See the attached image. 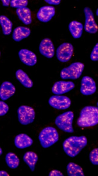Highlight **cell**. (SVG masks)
<instances>
[{
    "instance_id": "cell-1",
    "label": "cell",
    "mask_w": 98,
    "mask_h": 176,
    "mask_svg": "<svg viewBox=\"0 0 98 176\" xmlns=\"http://www.w3.org/2000/svg\"><path fill=\"white\" fill-rule=\"evenodd\" d=\"M87 144V139L85 136H71L64 140L62 146L65 153L73 158L77 155Z\"/></svg>"
},
{
    "instance_id": "cell-2",
    "label": "cell",
    "mask_w": 98,
    "mask_h": 176,
    "mask_svg": "<svg viewBox=\"0 0 98 176\" xmlns=\"http://www.w3.org/2000/svg\"><path fill=\"white\" fill-rule=\"evenodd\" d=\"M98 123V108L88 106L84 107L81 110L77 124L82 127H92Z\"/></svg>"
},
{
    "instance_id": "cell-3",
    "label": "cell",
    "mask_w": 98,
    "mask_h": 176,
    "mask_svg": "<svg viewBox=\"0 0 98 176\" xmlns=\"http://www.w3.org/2000/svg\"><path fill=\"white\" fill-rule=\"evenodd\" d=\"M38 138L42 147L46 148L58 141L59 135L55 128L52 127H47L40 131Z\"/></svg>"
},
{
    "instance_id": "cell-4",
    "label": "cell",
    "mask_w": 98,
    "mask_h": 176,
    "mask_svg": "<svg viewBox=\"0 0 98 176\" xmlns=\"http://www.w3.org/2000/svg\"><path fill=\"white\" fill-rule=\"evenodd\" d=\"M84 67V64L81 62L73 63L61 71L60 77L64 80L77 79L81 75Z\"/></svg>"
},
{
    "instance_id": "cell-5",
    "label": "cell",
    "mask_w": 98,
    "mask_h": 176,
    "mask_svg": "<svg viewBox=\"0 0 98 176\" xmlns=\"http://www.w3.org/2000/svg\"><path fill=\"white\" fill-rule=\"evenodd\" d=\"M74 117L73 112L68 111L57 117L55 123L58 127L61 130L67 133H72L74 132L72 127Z\"/></svg>"
},
{
    "instance_id": "cell-6",
    "label": "cell",
    "mask_w": 98,
    "mask_h": 176,
    "mask_svg": "<svg viewBox=\"0 0 98 176\" xmlns=\"http://www.w3.org/2000/svg\"><path fill=\"white\" fill-rule=\"evenodd\" d=\"M18 120L23 125H27L32 123L35 118L34 109L30 106L22 105L20 106L17 110Z\"/></svg>"
},
{
    "instance_id": "cell-7",
    "label": "cell",
    "mask_w": 98,
    "mask_h": 176,
    "mask_svg": "<svg viewBox=\"0 0 98 176\" xmlns=\"http://www.w3.org/2000/svg\"><path fill=\"white\" fill-rule=\"evenodd\" d=\"M73 52V47L71 43L64 42L61 44L56 50V57L61 62H67L71 59Z\"/></svg>"
},
{
    "instance_id": "cell-8",
    "label": "cell",
    "mask_w": 98,
    "mask_h": 176,
    "mask_svg": "<svg viewBox=\"0 0 98 176\" xmlns=\"http://www.w3.org/2000/svg\"><path fill=\"white\" fill-rule=\"evenodd\" d=\"M48 103L50 105L54 108L58 110H65L69 107L71 102L67 96L55 95L50 97Z\"/></svg>"
},
{
    "instance_id": "cell-9",
    "label": "cell",
    "mask_w": 98,
    "mask_h": 176,
    "mask_svg": "<svg viewBox=\"0 0 98 176\" xmlns=\"http://www.w3.org/2000/svg\"><path fill=\"white\" fill-rule=\"evenodd\" d=\"M85 16V21L84 28L87 33L91 34L96 33L98 30L97 25L96 23L94 14L91 10L88 7L84 9Z\"/></svg>"
},
{
    "instance_id": "cell-10",
    "label": "cell",
    "mask_w": 98,
    "mask_h": 176,
    "mask_svg": "<svg viewBox=\"0 0 98 176\" xmlns=\"http://www.w3.org/2000/svg\"><path fill=\"white\" fill-rule=\"evenodd\" d=\"M96 87L94 80L88 76H84L81 80L80 91L84 95L88 96L94 93Z\"/></svg>"
},
{
    "instance_id": "cell-11",
    "label": "cell",
    "mask_w": 98,
    "mask_h": 176,
    "mask_svg": "<svg viewBox=\"0 0 98 176\" xmlns=\"http://www.w3.org/2000/svg\"><path fill=\"white\" fill-rule=\"evenodd\" d=\"M74 83L71 81H59L53 84L52 92L55 95H61L68 92L74 88Z\"/></svg>"
},
{
    "instance_id": "cell-12",
    "label": "cell",
    "mask_w": 98,
    "mask_h": 176,
    "mask_svg": "<svg viewBox=\"0 0 98 176\" xmlns=\"http://www.w3.org/2000/svg\"><path fill=\"white\" fill-rule=\"evenodd\" d=\"M39 50L40 53L45 57L50 58L55 54V48L51 39L45 38L41 41L39 46Z\"/></svg>"
},
{
    "instance_id": "cell-13",
    "label": "cell",
    "mask_w": 98,
    "mask_h": 176,
    "mask_svg": "<svg viewBox=\"0 0 98 176\" xmlns=\"http://www.w3.org/2000/svg\"><path fill=\"white\" fill-rule=\"evenodd\" d=\"M55 9L54 7L50 5L43 6L38 11L36 17L40 21L47 23L55 15Z\"/></svg>"
},
{
    "instance_id": "cell-14",
    "label": "cell",
    "mask_w": 98,
    "mask_h": 176,
    "mask_svg": "<svg viewBox=\"0 0 98 176\" xmlns=\"http://www.w3.org/2000/svg\"><path fill=\"white\" fill-rule=\"evenodd\" d=\"M18 55L21 61L27 66H33L37 62L36 55L33 52L27 49H21L18 52Z\"/></svg>"
},
{
    "instance_id": "cell-15",
    "label": "cell",
    "mask_w": 98,
    "mask_h": 176,
    "mask_svg": "<svg viewBox=\"0 0 98 176\" xmlns=\"http://www.w3.org/2000/svg\"><path fill=\"white\" fill-rule=\"evenodd\" d=\"M16 89L11 82L5 81L0 86V98L3 101L8 99L15 93Z\"/></svg>"
},
{
    "instance_id": "cell-16",
    "label": "cell",
    "mask_w": 98,
    "mask_h": 176,
    "mask_svg": "<svg viewBox=\"0 0 98 176\" xmlns=\"http://www.w3.org/2000/svg\"><path fill=\"white\" fill-rule=\"evenodd\" d=\"M33 142L31 138L25 134H19L16 136L14 139L15 146L20 149H23L30 146Z\"/></svg>"
},
{
    "instance_id": "cell-17",
    "label": "cell",
    "mask_w": 98,
    "mask_h": 176,
    "mask_svg": "<svg viewBox=\"0 0 98 176\" xmlns=\"http://www.w3.org/2000/svg\"><path fill=\"white\" fill-rule=\"evenodd\" d=\"M30 33V30L29 28L18 26L14 29L12 33V38L15 41L19 42L28 37Z\"/></svg>"
},
{
    "instance_id": "cell-18",
    "label": "cell",
    "mask_w": 98,
    "mask_h": 176,
    "mask_svg": "<svg viewBox=\"0 0 98 176\" xmlns=\"http://www.w3.org/2000/svg\"><path fill=\"white\" fill-rule=\"evenodd\" d=\"M16 12L19 19L26 25L30 24L32 22L31 12L27 7L17 8Z\"/></svg>"
},
{
    "instance_id": "cell-19",
    "label": "cell",
    "mask_w": 98,
    "mask_h": 176,
    "mask_svg": "<svg viewBox=\"0 0 98 176\" xmlns=\"http://www.w3.org/2000/svg\"><path fill=\"white\" fill-rule=\"evenodd\" d=\"M68 29L72 37L74 39H78L80 38L82 35L83 26L81 23L73 20L69 23Z\"/></svg>"
},
{
    "instance_id": "cell-20",
    "label": "cell",
    "mask_w": 98,
    "mask_h": 176,
    "mask_svg": "<svg viewBox=\"0 0 98 176\" xmlns=\"http://www.w3.org/2000/svg\"><path fill=\"white\" fill-rule=\"evenodd\" d=\"M15 76L20 83L25 87L30 88L33 86V83L32 80L22 70H17L15 72Z\"/></svg>"
},
{
    "instance_id": "cell-21",
    "label": "cell",
    "mask_w": 98,
    "mask_h": 176,
    "mask_svg": "<svg viewBox=\"0 0 98 176\" xmlns=\"http://www.w3.org/2000/svg\"><path fill=\"white\" fill-rule=\"evenodd\" d=\"M23 159L29 167L31 170L33 171L34 170L36 164L38 160L37 155L34 152L28 151L24 155Z\"/></svg>"
},
{
    "instance_id": "cell-22",
    "label": "cell",
    "mask_w": 98,
    "mask_h": 176,
    "mask_svg": "<svg viewBox=\"0 0 98 176\" xmlns=\"http://www.w3.org/2000/svg\"><path fill=\"white\" fill-rule=\"evenodd\" d=\"M66 169L69 176H84L82 168L74 162H69L67 166Z\"/></svg>"
},
{
    "instance_id": "cell-23",
    "label": "cell",
    "mask_w": 98,
    "mask_h": 176,
    "mask_svg": "<svg viewBox=\"0 0 98 176\" xmlns=\"http://www.w3.org/2000/svg\"><path fill=\"white\" fill-rule=\"evenodd\" d=\"M0 24L3 34L8 35L11 34L12 32L13 24L8 17L5 15H0Z\"/></svg>"
},
{
    "instance_id": "cell-24",
    "label": "cell",
    "mask_w": 98,
    "mask_h": 176,
    "mask_svg": "<svg viewBox=\"0 0 98 176\" xmlns=\"http://www.w3.org/2000/svg\"><path fill=\"white\" fill-rule=\"evenodd\" d=\"M5 161L8 166L12 169L17 168L20 163V160L18 157L14 153L11 152L6 154Z\"/></svg>"
},
{
    "instance_id": "cell-25",
    "label": "cell",
    "mask_w": 98,
    "mask_h": 176,
    "mask_svg": "<svg viewBox=\"0 0 98 176\" xmlns=\"http://www.w3.org/2000/svg\"><path fill=\"white\" fill-rule=\"evenodd\" d=\"M28 4L27 0H11L10 4L11 7L17 9L26 7Z\"/></svg>"
},
{
    "instance_id": "cell-26",
    "label": "cell",
    "mask_w": 98,
    "mask_h": 176,
    "mask_svg": "<svg viewBox=\"0 0 98 176\" xmlns=\"http://www.w3.org/2000/svg\"><path fill=\"white\" fill-rule=\"evenodd\" d=\"M89 159L91 163L94 165H98V149H93L89 154Z\"/></svg>"
},
{
    "instance_id": "cell-27",
    "label": "cell",
    "mask_w": 98,
    "mask_h": 176,
    "mask_svg": "<svg viewBox=\"0 0 98 176\" xmlns=\"http://www.w3.org/2000/svg\"><path fill=\"white\" fill-rule=\"evenodd\" d=\"M91 60L93 61L98 60V43H97L94 46L90 55Z\"/></svg>"
},
{
    "instance_id": "cell-28",
    "label": "cell",
    "mask_w": 98,
    "mask_h": 176,
    "mask_svg": "<svg viewBox=\"0 0 98 176\" xmlns=\"http://www.w3.org/2000/svg\"><path fill=\"white\" fill-rule=\"evenodd\" d=\"M9 109L8 104L3 101H0V116L5 115Z\"/></svg>"
},
{
    "instance_id": "cell-29",
    "label": "cell",
    "mask_w": 98,
    "mask_h": 176,
    "mask_svg": "<svg viewBox=\"0 0 98 176\" xmlns=\"http://www.w3.org/2000/svg\"><path fill=\"white\" fill-rule=\"evenodd\" d=\"M49 176H63V174L60 171L57 170H53L49 172Z\"/></svg>"
},
{
    "instance_id": "cell-30",
    "label": "cell",
    "mask_w": 98,
    "mask_h": 176,
    "mask_svg": "<svg viewBox=\"0 0 98 176\" xmlns=\"http://www.w3.org/2000/svg\"><path fill=\"white\" fill-rule=\"evenodd\" d=\"M44 1L47 3L51 5H59L61 2L60 0H45Z\"/></svg>"
},
{
    "instance_id": "cell-31",
    "label": "cell",
    "mask_w": 98,
    "mask_h": 176,
    "mask_svg": "<svg viewBox=\"0 0 98 176\" xmlns=\"http://www.w3.org/2000/svg\"><path fill=\"white\" fill-rule=\"evenodd\" d=\"M2 3V5L4 6L8 7L9 6V4H10V2L11 0H1Z\"/></svg>"
},
{
    "instance_id": "cell-32",
    "label": "cell",
    "mask_w": 98,
    "mask_h": 176,
    "mask_svg": "<svg viewBox=\"0 0 98 176\" xmlns=\"http://www.w3.org/2000/svg\"><path fill=\"white\" fill-rule=\"evenodd\" d=\"M9 174L5 171L4 170L0 171V176H8Z\"/></svg>"
},
{
    "instance_id": "cell-33",
    "label": "cell",
    "mask_w": 98,
    "mask_h": 176,
    "mask_svg": "<svg viewBox=\"0 0 98 176\" xmlns=\"http://www.w3.org/2000/svg\"><path fill=\"white\" fill-rule=\"evenodd\" d=\"M3 152L2 149L0 147V156L2 154Z\"/></svg>"
},
{
    "instance_id": "cell-34",
    "label": "cell",
    "mask_w": 98,
    "mask_h": 176,
    "mask_svg": "<svg viewBox=\"0 0 98 176\" xmlns=\"http://www.w3.org/2000/svg\"><path fill=\"white\" fill-rule=\"evenodd\" d=\"M98 9L97 8V9H96V15L97 16H98Z\"/></svg>"
},
{
    "instance_id": "cell-35",
    "label": "cell",
    "mask_w": 98,
    "mask_h": 176,
    "mask_svg": "<svg viewBox=\"0 0 98 176\" xmlns=\"http://www.w3.org/2000/svg\"><path fill=\"white\" fill-rule=\"evenodd\" d=\"M0 55H1V52L0 51Z\"/></svg>"
}]
</instances>
